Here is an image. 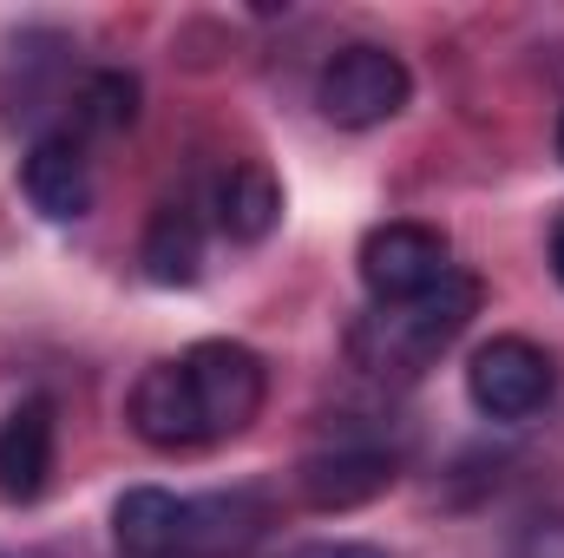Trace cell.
<instances>
[{"instance_id": "obj_1", "label": "cell", "mask_w": 564, "mask_h": 558, "mask_svg": "<svg viewBox=\"0 0 564 558\" xmlns=\"http://www.w3.org/2000/svg\"><path fill=\"white\" fill-rule=\"evenodd\" d=\"M270 395V368L257 348L243 342H197L171 362H151L132 382L126 420L144 447L158 453H191V447H217L230 433H243L263 415Z\"/></svg>"}, {"instance_id": "obj_2", "label": "cell", "mask_w": 564, "mask_h": 558, "mask_svg": "<svg viewBox=\"0 0 564 558\" xmlns=\"http://www.w3.org/2000/svg\"><path fill=\"white\" fill-rule=\"evenodd\" d=\"M473 309H479V282L466 270H453L440 289H426L414 302H388V309L361 315L355 335H348V355L368 375H421L426 362L473 322Z\"/></svg>"}, {"instance_id": "obj_3", "label": "cell", "mask_w": 564, "mask_h": 558, "mask_svg": "<svg viewBox=\"0 0 564 558\" xmlns=\"http://www.w3.org/2000/svg\"><path fill=\"white\" fill-rule=\"evenodd\" d=\"M408 99H414L408 60L388 53V46H368V40H361V46H341V53L322 66V79H315V106H322V119L341 126V132H375V126L401 119Z\"/></svg>"}, {"instance_id": "obj_4", "label": "cell", "mask_w": 564, "mask_h": 558, "mask_svg": "<svg viewBox=\"0 0 564 558\" xmlns=\"http://www.w3.org/2000/svg\"><path fill=\"white\" fill-rule=\"evenodd\" d=\"M466 395L486 420H532L558 395V362L525 335H492L466 362Z\"/></svg>"}, {"instance_id": "obj_5", "label": "cell", "mask_w": 564, "mask_h": 558, "mask_svg": "<svg viewBox=\"0 0 564 558\" xmlns=\"http://www.w3.org/2000/svg\"><path fill=\"white\" fill-rule=\"evenodd\" d=\"M453 277V250L433 224H381L361 237V282L375 296V309L388 302H414L426 289Z\"/></svg>"}, {"instance_id": "obj_6", "label": "cell", "mask_w": 564, "mask_h": 558, "mask_svg": "<svg viewBox=\"0 0 564 558\" xmlns=\"http://www.w3.org/2000/svg\"><path fill=\"white\" fill-rule=\"evenodd\" d=\"M20 191L46 224H79L93 211V164L73 132H46L20 158Z\"/></svg>"}, {"instance_id": "obj_7", "label": "cell", "mask_w": 564, "mask_h": 558, "mask_svg": "<svg viewBox=\"0 0 564 558\" xmlns=\"http://www.w3.org/2000/svg\"><path fill=\"white\" fill-rule=\"evenodd\" d=\"M394 473H401V460L381 447H335V453L302 460L295 480H302V500L315 513H348V506H368L375 493H388Z\"/></svg>"}, {"instance_id": "obj_8", "label": "cell", "mask_w": 564, "mask_h": 558, "mask_svg": "<svg viewBox=\"0 0 564 558\" xmlns=\"http://www.w3.org/2000/svg\"><path fill=\"white\" fill-rule=\"evenodd\" d=\"M53 480V401H20L0 420V500H40Z\"/></svg>"}, {"instance_id": "obj_9", "label": "cell", "mask_w": 564, "mask_h": 558, "mask_svg": "<svg viewBox=\"0 0 564 558\" xmlns=\"http://www.w3.org/2000/svg\"><path fill=\"white\" fill-rule=\"evenodd\" d=\"M270 506L257 493H210V500H184V552L177 558H237L250 539H263Z\"/></svg>"}, {"instance_id": "obj_10", "label": "cell", "mask_w": 564, "mask_h": 558, "mask_svg": "<svg viewBox=\"0 0 564 558\" xmlns=\"http://www.w3.org/2000/svg\"><path fill=\"white\" fill-rule=\"evenodd\" d=\"M112 539L126 558H177L184 552V500L164 486H132L112 506Z\"/></svg>"}, {"instance_id": "obj_11", "label": "cell", "mask_w": 564, "mask_h": 558, "mask_svg": "<svg viewBox=\"0 0 564 558\" xmlns=\"http://www.w3.org/2000/svg\"><path fill=\"white\" fill-rule=\"evenodd\" d=\"M139 264H144V277L164 282V289H191V282L204 277V224H197L191 204H158L151 211Z\"/></svg>"}, {"instance_id": "obj_12", "label": "cell", "mask_w": 564, "mask_h": 558, "mask_svg": "<svg viewBox=\"0 0 564 558\" xmlns=\"http://www.w3.org/2000/svg\"><path fill=\"white\" fill-rule=\"evenodd\" d=\"M276 217H282L276 171H270L263 158L230 164L224 184H217V224H224V237H237V244H263V237L276 230Z\"/></svg>"}, {"instance_id": "obj_13", "label": "cell", "mask_w": 564, "mask_h": 558, "mask_svg": "<svg viewBox=\"0 0 564 558\" xmlns=\"http://www.w3.org/2000/svg\"><path fill=\"white\" fill-rule=\"evenodd\" d=\"M139 119V79L132 73H86L73 93V139L79 132H126Z\"/></svg>"}, {"instance_id": "obj_14", "label": "cell", "mask_w": 564, "mask_h": 558, "mask_svg": "<svg viewBox=\"0 0 564 558\" xmlns=\"http://www.w3.org/2000/svg\"><path fill=\"white\" fill-rule=\"evenodd\" d=\"M289 558H388L381 546H361V539H322V546H302Z\"/></svg>"}, {"instance_id": "obj_15", "label": "cell", "mask_w": 564, "mask_h": 558, "mask_svg": "<svg viewBox=\"0 0 564 558\" xmlns=\"http://www.w3.org/2000/svg\"><path fill=\"white\" fill-rule=\"evenodd\" d=\"M552 277L564 282V217H558V230H552Z\"/></svg>"}, {"instance_id": "obj_16", "label": "cell", "mask_w": 564, "mask_h": 558, "mask_svg": "<svg viewBox=\"0 0 564 558\" xmlns=\"http://www.w3.org/2000/svg\"><path fill=\"white\" fill-rule=\"evenodd\" d=\"M558 158H564V112H558Z\"/></svg>"}]
</instances>
